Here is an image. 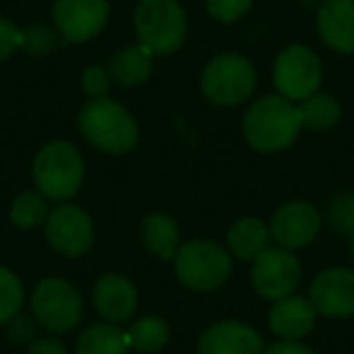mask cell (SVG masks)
Instances as JSON below:
<instances>
[{"label": "cell", "mask_w": 354, "mask_h": 354, "mask_svg": "<svg viewBox=\"0 0 354 354\" xmlns=\"http://www.w3.org/2000/svg\"><path fill=\"white\" fill-rule=\"evenodd\" d=\"M153 51L138 41V44L124 46L117 54L109 59V75H112L114 83L124 85V88H133V85H141L151 78L153 71Z\"/></svg>", "instance_id": "cell-18"}, {"label": "cell", "mask_w": 354, "mask_h": 354, "mask_svg": "<svg viewBox=\"0 0 354 354\" xmlns=\"http://www.w3.org/2000/svg\"><path fill=\"white\" fill-rule=\"evenodd\" d=\"M25 289L17 274H12L8 267H0V325L10 323L22 310Z\"/></svg>", "instance_id": "cell-25"}, {"label": "cell", "mask_w": 354, "mask_h": 354, "mask_svg": "<svg viewBox=\"0 0 354 354\" xmlns=\"http://www.w3.org/2000/svg\"><path fill=\"white\" fill-rule=\"evenodd\" d=\"M252 284L267 301H281L296 291L301 281V262L286 248H267L255 257Z\"/></svg>", "instance_id": "cell-9"}, {"label": "cell", "mask_w": 354, "mask_h": 354, "mask_svg": "<svg viewBox=\"0 0 354 354\" xmlns=\"http://www.w3.org/2000/svg\"><path fill=\"white\" fill-rule=\"evenodd\" d=\"M304 129L299 104L281 95H267L248 107L243 117V133L248 143L262 153L284 151Z\"/></svg>", "instance_id": "cell-1"}, {"label": "cell", "mask_w": 354, "mask_h": 354, "mask_svg": "<svg viewBox=\"0 0 354 354\" xmlns=\"http://www.w3.org/2000/svg\"><path fill=\"white\" fill-rule=\"evenodd\" d=\"M49 218V212H46V202L44 194L39 192H25L20 197H15L10 207V221L15 223L17 228H37Z\"/></svg>", "instance_id": "cell-24"}, {"label": "cell", "mask_w": 354, "mask_h": 354, "mask_svg": "<svg viewBox=\"0 0 354 354\" xmlns=\"http://www.w3.org/2000/svg\"><path fill=\"white\" fill-rule=\"evenodd\" d=\"M133 30L153 54H172L187 39V15L177 0H138Z\"/></svg>", "instance_id": "cell-3"}, {"label": "cell", "mask_w": 354, "mask_h": 354, "mask_svg": "<svg viewBox=\"0 0 354 354\" xmlns=\"http://www.w3.org/2000/svg\"><path fill=\"white\" fill-rule=\"evenodd\" d=\"M265 342L260 333L238 320H223L202 333L197 354H262Z\"/></svg>", "instance_id": "cell-14"}, {"label": "cell", "mask_w": 354, "mask_h": 354, "mask_svg": "<svg viewBox=\"0 0 354 354\" xmlns=\"http://www.w3.org/2000/svg\"><path fill=\"white\" fill-rule=\"evenodd\" d=\"M127 335H129L131 349H138V352H143V354H156V352H160L167 344V339H170V328H167L165 320L158 318V315H143V318H138L136 323L131 325V330H129Z\"/></svg>", "instance_id": "cell-23"}, {"label": "cell", "mask_w": 354, "mask_h": 354, "mask_svg": "<svg viewBox=\"0 0 354 354\" xmlns=\"http://www.w3.org/2000/svg\"><path fill=\"white\" fill-rule=\"evenodd\" d=\"M20 37H22V30L15 25V22L0 17V64L8 61L17 49H20Z\"/></svg>", "instance_id": "cell-30"}, {"label": "cell", "mask_w": 354, "mask_h": 354, "mask_svg": "<svg viewBox=\"0 0 354 354\" xmlns=\"http://www.w3.org/2000/svg\"><path fill=\"white\" fill-rule=\"evenodd\" d=\"M252 0H207V10L218 22H236L250 10Z\"/></svg>", "instance_id": "cell-28"}, {"label": "cell", "mask_w": 354, "mask_h": 354, "mask_svg": "<svg viewBox=\"0 0 354 354\" xmlns=\"http://www.w3.org/2000/svg\"><path fill=\"white\" fill-rule=\"evenodd\" d=\"M310 304L325 318L354 315V272L344 267L320 272L310 284Z\"/></svg>", "instance_id": "cell-12"}, {"label": "cell", "mask_w": 354, "mask_h": 354, "mask_svg": "<svg viewBox=\"0 0 354 354\" xmlns=\"http://www.w3.org/2000/svg\"><path fill=\"white\" fill-rule=\"evenodd\" d=\"M141 236L148 250L162 260H170L180 250V228H177L175 218L162 212H153L143 218Z\"/></svg>", "instance_id": "cell-20"}, {"label": "cell", "mask_w": 354, "mask_h": 354, "mask_svg": "<svg viewBox=\"0 0 354 354\" xmlns=\"http://www.w3.org/2000/svg\"><path fill=\"white\" fill-rule=\"evenodd\" d=\"M80 85H83V93L88 97L100 100L107 95L109 85H112V75H109V71L104 66H90V68H85Z\"/></svg>", "instance_id": "cell-29"}, {"label": "cell", "mask_w": 354, "mask_h": 354, "mask_svg": "<svg viewBox=\"0 0 354 354\" xmlns=\"http://www.w3.org/2000/svg\"><path fill=\"white\" fill-rule=\"evenodd\" d=\"M328 221L342 236H352L354 233V192L339 194L330 202L328 207Z\"/></svg>", "instance_id": "cell-27"}, {"label": "cell", "mask_w": 354, "mask_h": 354, "mask_svg": "<svg viewBox=\"0 0 354 354\" xmlns=\"http://www.w3.org/2000/svg\"><path fill=\"white\" fill-rule=\"evenodd\" d=\"M59 44V37L51 27L46 25H39V22H32L22 30V37H20V49H25L27 54L32 56H44L49 51L56 49Z\"/></svg>", "instance_id": "cell-26"}, {"label": "cell", "mask_w": 354, "mask_h": 354, "mask_svg": "<svg viewBox=\"0 0 354 354\" xmlns=\"http://www.w3.org/2000/svg\"><path fill=\"white\" fill-rule=\"evenodd\" d=\"M272 80L281 97L286 100H306L318 93L320 80H323V68L320 59L313 54V49L304 44H291L277 56L274 68H272Z\"/></svg>", "instance_id": "cell-8"}, {"label": "cell", "mask_w": 354, "mask_h": 354, "mask_svg": "<svg viewBox=\"0 0 354 354\" xmlns=\"http://www.w3.org/2000/svg\"><path fill=\"white\" fill-rule=\"evenodd\" d=\"M27 354H68L66 352V344L56 337H44V339H37Z\"/></svg>", "instance_id": "cell-33"}, {"label": "cell", "mask_w": 354, "mask_h": 354, "mask_svg": "<svg viewBox=\"0 0 354 354\" xmlns=\"http://www.w3.org/2000/svg\"><path fill=\"white\" fill-rule=\"evenodd\" d=\"M78 127L95 148L104 153H127L136 146V119L119 102L107 97L90 100L78 114Z\"/></svg>", "instance_id": "cell-2"}, {"label": "cell", "mask_w": 354, "mask_h": 354, "mask_svg": "<svg viewBox=\"0 0 354 354\" xmlns=\"http://www.w3.org/2000/svg\"><path fill=\"white\" fill-rule=\"evenodd\" d=\"M109 20L107 0H56L54 3V25L56 32L68 44L97 37Z\"/></svg>", "instance_id": "cell-10"}, {"label": "cell", "mask_w": 354, "mask_h": 354, "mask_svg": "<svg viewBox=\"0 0 354 354\" xmlns=\"http://www.w3.org/2000/svg\"><path fill=\"white\" fill-rule=\"evenodd\" d=\"M32 310L41 328L49 333H68L83 318V299L66 279H41L32 294Z\"/></svg>", "instance_id": "cell-7"}, {"label": "cell", "mask_w": 354, "mask_h": 354, "mask_svg": "<svg viewBox=\"0 0 354 354\" xmlns=\"http://www.w3.org/2000/svg\"><path fill=\"white\" fill-rule=\"evenodd\" d=\"M257 85V73L245 56L221 54L207 64L202 73V93L209 102L236 107L245 102Z\"/></svg>", "instance_id": "cell-5"}, {"label": "cell", "mask_w": 354, "mask_h": 354, "mask_svg": "<svg viewBox=\"0 0 354 354\" xmlns=\"http://www.w3.org/2000/svg\"><path fill=\"white\" fill-rule=\"evenodd\" d=\"M129 335L114 323H100L78 337L75 354H129Z\"/></svg>", "instance_id": "cell-21"}, {"label": "cell", "mask_w": 354, "mask_h": 354, "mask_svg": "<svg viewBox=\"0 0 354 354\" xmlns=\"http://www.w3.org/2000/svg\"><path fill=\"white\" fill-rule=\"evenodd\" d=\"M175 272L187 289L214 291L231 274V252L212 241H189L177 250Z\"/></svg>", "instance_id": "cell-6"}, {"label": "cell", "mask_w": 354, "mask_h": 354, "mask_svg": "<svg viewBox=\"0 0 354 354\" xmlns=\"http://www.w3.org/2000/svg\"><path fill=\"white\" fill-rule=\"evenodd\" d=\"M318 35L330 49L354 54V0H323L318 8Z\"/></svg>", "instance_id": "cell-16"}, {"label": "cell", "mask_w": 354, "mask_h": 354, "mask_svg": "<svg viewBox=\"0 0 354 354\" xmlns=\"http://www.w3.org/2000/svg\"><path fill=\"white\" fill-rule=\"evenodd\" d=\"M46 238L51 248L59 250L61 255L80 257L93 248L95 228L93 218L73 204H64L46 218Z\"/></svg>", "instance_id": "cell-11"}, {"label": "cell", "mask_w": 354, "mask_h": 354, "mask_svg": "<svg viewBox=\"0 0 354 354\" xmlns=\"http://www.w3.org/2000/svg\"><path fill=\"white\" fill-rule=\"evenodd\" d=\"M35 183L39 194L54 202H66L75 197L83 185V158L78 148L68 141H51L35 158Z\"/></svg>", "instance_id": "cell-4"}, {"label": "cell", "mask_w": 354, "mask_h": 354, "mask_svg": "<svg viewBox=\"0 0 354 354\" xmlns=\"http://www.w3.org/2000/svg\"><path fill=\"white\" fill-rule=\"evenodd\" d=\"M352 257H354V233H352Z\"/></svg>", "instance_id": "cell-34"}, {"label": "cell", "mask_w": 354, "mask_h": 354, "mask_svg": "<svg viewBox=\"0 0 354 354\" xmlns=\"http://www.w3.org/2000/svg\"><path fill=\"white\" fill-rule=\"evenodd\" d=\"M299 114H301V124L306 129H313V131H325V129L335 127L339 122V114L342 107L333 95H310V97L301 100L299 104Z\"/></svg>", "instance_id": "cell-22"}, {"label": "cell", "mask_w": 354, "mask_h": 354, "mask_svg": "<svg viewBox=\"0 0 354 354\" xmlns=\"http://www.w3.org/2000/svg\"><path fill=\"white\" fill-rule=\"evenodd\" d=\"M270 226L255 216L238 218L228 231V250L238 260H255L260 252L270 248Z\"/></svg>", "instance_id": "cell-19"}, {"label": "cell", "mask_w": 354, "mask_h": 354, "mask_svg": "<svg viewBox=\"0 0 354 354\" xmlns=\"http://www.w3.org/2000/svg\"><path fill=\"white\" fill-rule=\"evenodd\" d=\"M320 231V214L308 202H289L272 216L270 233L281 248H306Z\"/></svg>", "instance_id": "cell-13"}, {"label": "cell", "mask_w": 354, "mask_h": 354, "mask_svg": "<svg viewBox=\"0 0 354 354\" xmlns=\"http://www.w3.org/2000/svg\"><path fill=\"white\" fill-rule=\"evenodd\" d=\"M8 337H10V342H15V344L30 342V339L35 337V320L17 313L15 318L8 323Z\"/></svg>", "instance_id": "cell-31"}, {"label": "cell", "mask_w": 354, "mask_h": 354, "mask_svg": "<svg viewBox=\"0 0 354 354\" xmlns=\"http://www.w3.org/2000/svg\"><path fill=\"white\" fill-rule=\"evenodd\" d=\"M315 315L318 310L313 308L310 299L291 294L281 301H274L270 310V328L284 339H301L313 330Z\"/></svg>", "instance_id": "cell-17"}, {"label": "cell", "mask_w": 354, "mask_h": 354, "mask_svg": "<svg viewBox=\"0 0 354 354\" xmlns=\"http://www.w3.org/2000/svg\"><path fill=\"white\" fill-rule=\"evenodd\" d=\"M262 354H313V349L301 344L299 339H284V342H277L272 347H267Z\"/></svg>", "instance_id": "cell-32"}, {"label": "cell", "mask_w": 354, "mask_h": 354, "mask_svg": "<svg viewBox=\"0 0 354 354\" xmlns=\"http://www.w3.org/2000/svg\"><path fill=\"white\" fill-rule=\"evenodd\" d=\"M93 306L107 323H124L136 313L138 291L127 277L104 274L93 289Z\"/></svg>", "instance_id": "cell-15"}]
</instances>
